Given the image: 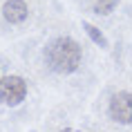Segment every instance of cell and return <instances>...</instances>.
I'll return each mask as SVG.
<instances>
[{
    "mask_svg": "<svg viewBox=\"0 0 132 132\" xmlns=\"http://www.w3.org/2000/svg\"><path fill=\"white\" fill-rule=\"evenodd\" d=\"M83 29H85V34L90 36L98 47H108V38L101 34V29H98V27H94V25H90V22H83Z\"/></svg>",
    "mask_w": 132,
    "mask_h": 132,
    "instance_id": "cell-6",
    "label": "cell"
},
{
    "mask_svg": "<svg viewBox=\"0 0 132 132\" xmlns=\"http://www.w3.org/2000/svg\"><path fill=\"white\" fill-rule=\"evenodd\" d=\"M0 81H2V78H0Z\"/></svg>",
    "mask_w": 132,
    "mask_h": 132,
    "instance_id": "cell-8",
    "label": "cell"
},
{
    "mask_svg": "<svg viewBox=\"0 0 132 132\" xmlns=\"http://www.w3.org/2000/svg\"><path fill=\"white\" fill-rule=\"evenodd\" d=\"M29 9H27V2L25 0H7L5 5H2V16H5V20L11 22V25H18L27 18Z\"/></svg>",
    "mask_w": 132,
    "mask_h": 132,
    "instance_id": "cell-4",
    "label": "cell"
},
{
    "mask_svg": "<svg viewBox=\"0 0 132 132\" xmlns=\"http://www.w3.org/2000/svg\"><path fill=\"white\" fill-rule=\"evenodd\" d=\"M110 117L117 123H132V94L130 92H117L110 98Z\"/></svg>",
    "mask_w": 132,
    "mask_h": 132,
    "instance_id": "cell-3",
    "label": "cell"
},
{
    "mask_svg": "<svg viewBox=\"0 0 132 132\" xmlns=\"http://www.w3.org/2000/svg\"><path fill=\"white\" fill-rule=\"evenodd\" d=\"M27 96V83L20 76H5L0 81V101L9 108L22 103Z\"/></svg>",
    "mask_w": 132,
    "mask_h": 132,
    "instance_id": "cell-2",
    "label": "cell"
},
{
    "mask_svg": "<svg viewBox=\"0 0 132 132\" xmlns=\"http://www.w3.org/2000/svg\"><path fill=\"white\" fill-rule=\"evenodd\" d=\"M119 0H92V9H94V14L98 16H108L112 14L114 9H117Z\"/></svg>",
    "mask_w": 132,
    "mask_h": 132,
    "instance_id": "cell-5",
    "label": "cell"
},
{
    "mask_svg": "<svg viewBox=\"0 0 132 132\" xmlns=\"http://www.w3.org/2000/svg\"><path fill=\"white\" fill-rule=\"evenodd\" d=\"M61 132H81V130H72V128H65V130H61Z\"/></svg>",
    "mask_w": 132,
    "mask_h": 132,
    "instance_id": "cell-7",
    "label": "cell"
},
{
    "mask_svg": "<svg viewBox=\"0 0 132 132\" xmlns=\"http://www.w3.org/2000/svg\"><path fill=\"white\" fill-rule=\"evenodd\" d=\"M81 47L76 40H72L70 36H58L45 47V61L54 72L58 74H72L81 65Z\"/></svg>",
    "mask_w": 132,
    "mask_h": 132,
    "instance_id": "cell-1",
    "label": "cell"
}]
</instances>
